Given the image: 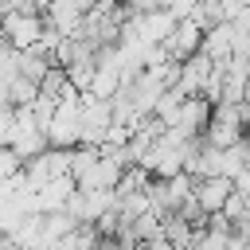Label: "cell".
<instances>
[{"instance_id":"obj_1","label":"cell","mask_w":250,"mask_h":250,"mask_svg":"<svg viewBox=\"0 0 250 250\" xmlns=\"http://www.w3.org/2000/svg\"><path fill=\"white\" fill-rule=\"evenodd\" d=\"M47 145L51 148H78L82 145V94L55 102V113L47 121Z\"/></svg>"},{"instance_id":"obj_2","label":"cell","mask_w":250,"mask_h":250,"mask_svg":"<svg viewBox=\"0 0 250 250\" xmlns=\"http://www.w3.org/2000/svg\"><path fill=\"white\" fill-rule=\"evenodd\" d=\"M43 31H47L43 12H31V8H4V12H0V35H4L16 51L35 47V43L43 39Z\"/></svg>"},{"instance_id":"obj_3","label":"cell","mask_w":250,"mask_h":250,"mask_svg":"<svg viewBox=\"0 0 250 250\" xmlns=\"http://www.w3.org/2000/svg\"><path fill=\"white\" fill-rule=\"evenodd\" d=\"M109 129H113V105H109V98L82 94V145L102 148L105 137H109Z\"/></svg>"},{"instance_id":"obj_4","label":"cell","mask_w":250,"mask_h":250,"mask_svg":"<svg viewBox=\"0 0 250 250\" xmlns=\"http://www.w3.org/2000/svg\"><path fill=\"white\" fill-rule=\"evenodd\" d=\"M164 47V55L172 59V62H184V59H191V55H199V47H203V27L195 23V20H176V27H172V35L160 43Z\"/></svg>"},{"instance_id":"obj_5","label":"cell","mask_w":250,"mask_h":250,"mask_svg":"<svg viewBox=\"0 0 250 250\" xmlns=\"http://www.w3.org/2000/svg\"><path fill=\"white\" fill-rule=\"evenodd\" d=\"M191 195H195V203H199L207 215H215V211H223L227 199L234 195V180H230V176H195Z\"/></svg>"},{"instance_id":"obj_6","label":"cell","mask_w":250,"mask_h":250,"mask_svg":"<svg viewBox=\"0 0 250 250\" xmlns=\"http://www.w3.org/2000/svg\"><path fill=\"white\" fill-rule=\"evenodd\" d=\"M70 191H74V180L70 176H55V180H47L43 188H35L31 191V207L35 211H62L66 207V199H70Z\"/></svg>"},{"instance_id":"obj_7","label":"cell","mask_w":250,"mask_h":250,"mask_svg":"<svg viewBox=\"0 0 250 250\" xmlns=\"http://www.w3.org/2000/svg\"><path fill=\"white\" fill-rule=\"evenodd\" d=\"M160 234L172 242V250H191V242H195V227L184 219V215H176V211H168V215H160Z\"/></svg>"},{"instance_id":"obj_8","label":"cell","mask_w":250,"mask_h":250,"mask_svg":"<svg viewBox=\"0 0 250 250\" xmlns=\"http://www.w3.org/2000/svg\"><path fill=\"white\" fill-rule=\"evenodd\" d=\"M70 94H78V90L70 86V78H66V70H62V66H51V70L39 78V98L62 102V98H70Z\"/></svg>"},{"instance_id":"obj_9","label":"cell","mask_w":250,"mask_h":250,"mask_svg":"<svg viewBox=\"0 0 250 250\" xmlns=\"http://www.w3.org/2000/svg\"><path fill=\"white\" fill-rule=\"evenodd\" d=\"M227 242H230V234H219V230H199L195 234V242H191V250H227Z\"/></svg>"},{"instance_id":"obj_10","label":"cell","mask_w":250,"mask_h":250,"mask_svg":"<svg viewBox=\"0 0 250 250\" xmlns=\"http://www.w3.org/2000/svg\"><path fill=\"white\" fill-rule=\"evenodd\" d=\"M141 250H172V242H168L164 234H156V238H148V242H141Z\"/></svg>"},{"instance_id":"obj_11","label":"cell","mask_w":250,"mask_h":250,"mask_svg":"<svg viewBox=\"0 0 250 250\" xmlns=\"http://www.w3.org/2000/svg\"><path fill=\"white\" fill-rule=\"evenodd\" d=\"M0 250H23V246H20V242H12L8 234H0Z\"/></svg>"}]
</instances>
